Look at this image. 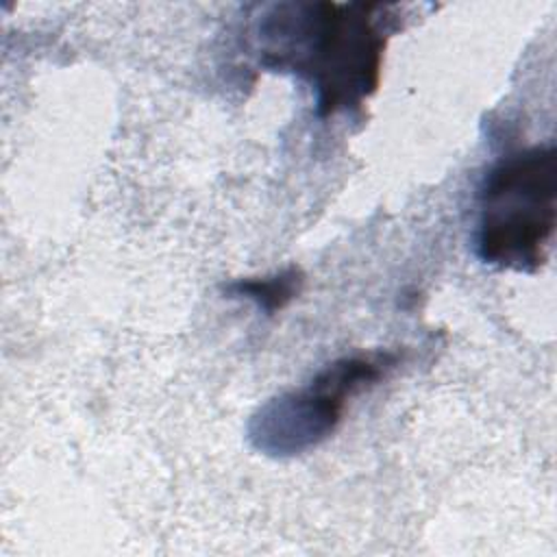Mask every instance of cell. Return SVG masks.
Returning <instances> with one entry per match:
<instances>
[{
    "label": "cell",
    "mask_w": 557,
    "mask_h": 557,
    "mask_svg": "<svg viewBox=\"0 0 557 557\" xmlns=\"http://www.w3.org/2000/svg\"><path fill=\"white\" fill-rule=\"evenodd\" d=\"M392 363L394 357L387 352L329 363L307 387L261 407L250 426L252 442L270 455H294L320 444L337 429L346 403L374 385Z\"/></svg>",
    "instance_id": "cell-3"
},
{
    "label": "cell",
    "mask_w": 557,
    "mask_h": 557,
    "mask_svg": "<svg viewBox=\"0 0 557 557\" xmlns=\"http://www.w3.org/2000/svg\"><path fill=\"white\" fill-rule=\"evenodd\" d=\"M302 272L298 268H285L270 276H257V278H242L228 285V294L242 296L252 300L261 311L268 315L285 309L302 287Z\"/></svg>",
    "instance_id": "cell-4"
},
{
    "label": "cell",
    "mask_w": 557,
    "mask_h": 557,
    "mask_svg": "<svg viewBox=\"0 0 557 557\" xmlns=\"http://www.w3.org/2000/svg\"><path fill=\"white\" fill-rule=\"evenodd\" d=\"M557 222V150L553 144L500 159L479 189L476 252L498 270L537 272Z\"/></svg>",
    "instance_id": "cell-2"
},
{
    "label": "cell",
    "mask_w": 557,
    "mask_h": 557,
    "mask_svg": "<svg viewBox=\"0 0 557 557\" xmlns=\"http://www.w3.org/2000/svg\"><path fill=\"white\" fill-rule=\"evenodd\" d=\"M389 7L379 2H281L259 22L263 67L300 76L318 115L359 109L379 87Z\"/></svg>",
    "instance_id": "cell-1"
}]
</instances>
